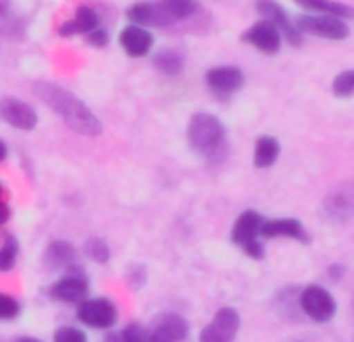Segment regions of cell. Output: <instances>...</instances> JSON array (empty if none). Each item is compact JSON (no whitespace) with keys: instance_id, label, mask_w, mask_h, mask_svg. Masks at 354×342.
<instances>
[{"instance_id":"obj_9","label":"cell","mask_w":354,"mask_h":342,"mask_svg":"<svg viewBox=\"0 0 354 342\" xmlns=\"http://www.w3.org/2000/svg\"><path fill=\"white\" fill-rule=\"evenodd\" d=\"M241 39H243L245 44L253 46L255 50H259V52H263V54H270V56H272V54H278L280 48H282V33H280V29H278L272 21H268V19H259V21H255L253 25H249V27L243 31Z\"/></svg>"},{"instance_id":"obj_27","label":"cell","mask_w":354,"mask_h":342,"mask_svg":"<svg viewBox=\"0 0 354 342\" xmlns=\"http://www.w3.org/2000/svg\"><path fill=\"white\" fill-rule=\"evenodd\" d=\"M120 342H153L149 328L141 326V324H129L122 332H120Z\"/></svg>"},{"instance_id":"obj_15","label":"cell","mask_w":354,"mask_h":342,"mask_svg":"<svg viewBox=\"0 0 354 342\" xmlns=\"http://www.w3.org/2000/svg\"><path fill=\"white\" fill-rule=\"evenodd\" d=\"M87 291H89L87 280L79 276L77 272L68 270L66 276H62L58 282L50 287V297L62 303H83Z\"/></svg>"},{"instance_id":"obj_12","label":"cell","mask_w":354,"mask_h":342,"mask_svg":"<svg viewBox=\"0 0 354 342\" xmlns=\"http://www.w3.org/2000/svg\"><path fill=\"white\" fill-rule=\"evenodd\" d=\"M0 118L19 131H31L37 125V112L27 102L10 96L0 98Z\"/></svg>"},{"instance_id":"obj_34","label":"cell","mask_w":354,"mask_h":342,"mask_svg":"<svg viewBox=\"0 0 354 342\" xmlns=\"http://www.w3.org/2000/svg\"><path fill=\"white\" fill-rule=\"evenodd\" d=\"M8 17V0H0V21Z\"/></svg>"},{"instance_id":"obj_35","label":"cell","mask_w":354,"mask_h":342,"mask_svg":"<svg viewBox=\"0 0 354 342\" xmlns=\"http://www.w3.org/2000/svg\"><path fill=\"white\" fill-rule=\"evenodd\" d=\"M6 156H8V147H6V143L0 139V162H4V160H6Z\"/></svg>"},{"instance_id":"obj_21","label":"cell","mask_w":354,"mask_h":342,"mask_svg":"<svg viewBox=\"0 0 354 342\" xmlns=\"http://www.w3.org/2000/svg\"><path fill=\"white\" fill-rule=\"evenodd\" d=\"M326 212L334 222H346L354 216V197L348 193L336 191L326 199Z\"/></svg>"},{"instance_id":"obj_37","label":"cell","mask_w":354,"mask_h":342,"mask_svg":"<svg viewBox=\"0 0 354 342\" xmlns=\"http://www.w3.org/2000/svg\"><path fill=\"white\" fill-rule=\"evenodd\" d=\"M4 193V187H2V183H0V195Z\"/></svg>"},{"instance_id":"obj_10","label":"cell","mask_w":354,"mask_h":342,"mask_svg":"<svg viewBox=\"0 0 354 342\" xmlns=\"http://www.w3.org/2000/svg\"><path fill=\"white\" fill-rule=\"evenodd\" d=\"M205 85L216 98H228L245 85V73L232 64H220L205 73Z\"/></svg>"},{"instance_id":"obj_3","label":"cell","mask_w":354,"mask_h":342,"mask_svg":"<svg viewBox=\"0 0 354 342\" xmlns=\"http://www.w3.org/2000/svg\"><path fill=\"white\" fill-rule=\"evenodd\" d=\"M263 216L255 210H245L232 224L230 239L236 247L243 249V253L255 262H261L266 258V245L261 239V226Z\"/></svg>"},{"instance_id":"obj_30","label":"cell","mask_w":354,"mask_h":342,"mask_svg":"<svg viewBox=\"0 0 354 342\" xmlns=\"http://www.w3.org/2000/svg\"><path fill=\"white\" fill-rule=\"evenodd\" d=\"M21 314V305L17 299L0 293V320H15Z\"/></svg>"},{"instance_id":"obj_32","label":"cell","mask_w":354,"mask_h":342,"mask_svg":"<svg viewBox=\"0 0 354 342\" xmlns=\"http://www.w3.org/2000/svg\"><path fill=\"white\" fill-rule=\"evenodd\" d=\"M344 274H346V266H344V264H332V266L328 268V276H330L332 280H342Z\"/></svg>"},{"instance_id":"obj_4","label":"cell","mask_w":354,"mask_h":342,"mask_svg":"<svg viewBox=\"0 0 354 342\" xmlns=\"http://www.w3.org/2000/svg\"><path fill=\"white\" fill-rule=\"evenodd\" d=\"M299 307H301V314L315 324L332 322L338 312L334 295L322 285H307L305 289H301Z\"/></svg>"},{"instance_id":"obj_6","label":"cell","mask_w":354,"mask_h":342,"mask_svg":"<svg viewBox=\"0 0 354 342\" xmlns=\"http://www.w3.org/2000/svg\"><path fill=\"white\" fill-rule=\"evenodd\" d=\"M77 318L81 324L95 328V330H108L116 324L118 320V309L116 305L106 299V297H97V299H87L83 303H79L77 307Z\"/></svg>"},{"instance_id":"obj_20","label":"cell","mask_w":354,"mask_h":342,"mask_svg":"<svg viewBox=\"0 0 354 342\" xmlns=\"http://www.w3.org/2000/svg\"><path fill=\"white\" fill-rule=\"evenodd\" d=\"M301 8L317 12V15H332L340 19H354V6L340 0H295Z\"/></svg>"},{"instance_id":"obj_8","label":"cell","mask_w":354,"mask_h":342,"mask_svg":"<svg viewBox=\"0 0 354 342\" xmlns=\"http://www.w3.org/2000/svg\"><path fill=\"white\" fill-rule=\"evenodd\" d=\"M255 10H257L263 19L272 21V23L280 29L282 37H284L290 46L299 48V46L303 44V33H301V29H299L297 23L288 17V12L284 10V6H282L280 2H276V0H255Z\"/></svg>"},{"instance_id":"obj_25","label":"cell","mask_w":354,"mask_h":342,"mask_svg":"<svg viewBox=\"0 0 354 342\" xmlns=\"http://www.w3.org/2000/svg\"><path fill=\"white\" fill-rule=\"evenodd\" d=\"M332 91L338 98H351L354 96V69L342 71L332 81Z\"/></svg>"},{"instance_id":"obj_18","label":"cell","mask_w":354,"mask_h":342,"mask_svg":"<svg viewBox=\"0 0 354 342\" xmlns=\"http://www.w3.org/2000/svg\"><path fill=\"white\" fill-rule=\"evenodd\" d=\"M100 27V15L95 8L87 6V4H81L77 10H75V17L66 23L60 25V35H77V33H91L93 29Z\"/></svg>"},{"instance_id":"obj_13","label":"cell","mask_w":354,"mask_h":342,"mask_svg":"<svg viewBox=\"0 0 354 342\" xmlns=\"http://www.w3.org/2000/svg\"><path fill=\"white\" fill-rule=\"evenodd\" d=\"M189 322L178 314H164L149 326L153 342H185L189 339Z\"/></svg>"},{"instance_id":"obj_29","label":"cell","mask_w":354,"mask_h":342,"mask_svg":"<svg viewBox=\"0 0 354 342\" xmlns=\"http://www.w3.org/2000/svg\"><path fill=\"white\" fill-rule=\"evenodd\" d=\"M127 280H129V287H131L133 291H141V289L145 287V282H147V270H145V266L133 264V266L129 268Z\"/></svg>"},{"instance_id":"obj_7","label":"cell","mask_w":354,"mask_h":342,"mask_svg":"<svg viewBox=\"0 0 354 342\" xmlns=\"http://www.w3.org/2000/svg\"><path fill=\"white\" fill-rule=\"evenodd\" d=\"M241 330V316L234 307H222L199 332V342H234Z\"/></svg>"},{"instance_id":"obj_19","label":"cell","mask_w":354,"mask_h":342,"mask_svg":"<svg viewBox=\"0 0 354 342\" xmlns=\"http://www.w3.org/2000/svg\"><path fill=\"white\" fill-rule=\"evenodd\" d=\"M280 141L274 135H261L255 141V150H253V164L257 168H272L278 158H280Z\"/></svg>"},{"instance_id":"obj_11","label":"cell","mask_w":354,"mask_h":342,"mask_svg":"<svg viewBox=\"0 0 354 342\" xmlns=\"http://www.w3.org/2000/svg\"><path fill=\"white\" fill-rule=\"evenodd\" d=\"M127 17L133 25L139 27H170L174 25L162 4V0H143L127 8Z\"/></svg>"},{"instance_id":"obj_24","label":"cell","mask_w":354,"mask_h":342,"mask_svg":"<svg viewBox=\"0 0 354 342\" xmlns=\"http://www.w3.org/2000/svg\"><path fill=\"white\" fill-rule=\"evenodd\" d=\"M83 253H85V258H89L95 264H106L110 260V247H108V243L104 239H95V237L87 239L83 243Z\"/></svg>"},{"instance_id":"obj_14","label":"cell","mask_w":354,"mask_h":342,"mask_svg":"<svg viewBox=\"0 0 354 342\" xmlns=\"http://www.w3.org/2000/svg\"><path fill=\"white\" fill-rule=\"evenodd\" d=\"M261 239H292L299 243H309V233L305 231V224L299 218H274L263 220Z\"/></svg>"},{"instance_id":"obj_36","label":"cell","mask_w":354,"mask_h":342,"mask_svg":"<svg viewBox=\"0 0 354 342\" xmlns=\"http://www.w3.org/2000/svg\"><path fill=\"white\" fill-rule=\"evenodd\" d=\"M17 342H41V341H37V339H19Z\"/></svg>"},{"instance_id":"obj_26","label":"cell","mask_w":354,"mask_h":342,"mask_svg":"<svg viewBox=\"0 0 354 342\" xmlns=\"http://www.w3.org/2000/svg\"><path fill=\"white\" fill-rule=\"evenodd\" d=\"M19 245L15 237H6L4 245L0 247V272H10L17 264Z\"/></svg>"},{"instance_id":"obj_16","label":"cell","mask_w":354,"mask_h":342,"mask_svg":"<svg viewBox=\"0 0 354 342\" xmlns=\"http://www.w3.org/2000/svg\"><path fill=\"white\" fill-rule=\"evenodd\" d=\"M118 42L122 46V50L133 56V58H139V56H145L151 46H153V35L151 31H147L145 27H139V25H127L122 27L120 35H118Z\"/></svg>"},{"instance_id":"obj_31","label":"cell","mask_w":354,"mask_h":342,"mask_svg":"<svg viewBox=\"0 0 354 342\" xmlns=\"http://www.w3.org/2000/svg\"><path fill=\"white\" fill-rule=\"evenodd\" d=\"M87 42L91 46H95V48H106L108 42H110V35H108V31L104 27H97L91 33H87Z\"/></svg>"},{"instance_id":"obj_17","label":"cell","mask_w":354,"mask_h":342,"mask_svg":"<svg viewBox=\"0 0 354 342\" xmlns=\"http://www.w3.org/2000/svg\"><path fill=\"white\" fill-rule=\"evenodd\" d=\"M77 260V251L68 241H52L44 249V268L50 272H68Z\"/></svg>"},{"instance_id":"obj_1","label":"cell","mask_w":354,"mask_h":342,"mask_svg":"<svg viewBox=\"0 0 354 342\" xmlns=\"http://www.w3.org/2000/svg\"><path fill=\"white\" fill-rule=\"evenodd\" d=\"M33 89H35L37 98L44 104H48L73 131H77L81 135H89V137L102 133L100 118L73 91H68V89L56 85V83H48V81L35 83Z\"/></svg>"},{"instance_id":"obj_5","label":"cell","mask_w":354,"mask_h":342,"mask_svg":"<svg viewBox=\"0 0 354 342\" xmlns=\"http://www.w3.org/2000/svg\"><path fill=\"white\" fill-rule=\"evenodd\" d=\"M297 27L305 35H315L322 39L340 42L351 35V27L344 19L332 17V15H301L297 17Z\"/></svg>"},{"instance_id":"obj_23","label":"cell","mask_w":354,"mask_h":342,"mask_svg":"<svg viewBox=\"0 0 354 342\" xmlns=\"http://www.w3.org/2000/svg\"><path fill=\"white\" fill-rule=\"evenodd\" d=\"M162 4H164L168 17L172 19V23H178V21L193 17L199 8L197 0H162Z\"/></svg>"},{"instance_id":"obj_2","label":"cell","mask_w":354,"mask_h":342,"mask_svg":"<svg viewBox=\"0 0 354 342\" xmlns=\"http://www.w3.org/2000/svg\"><path fill=\"white\" fill-rule=\"evenodd\" d=\"M191 150L207 162H222L228 156V135L224 123L212 112H195L187 127Z\"/></svg>"},{"instance_id":"obj_22","label":"cell","mask_w":354,"mask_h":342,"mask_svg":"<svg viewBox=\"0 0 354 342\" xmlns=\"http://www.w3.org/2000/svg\"><path fill=\"white\" fill-rule=\"evenodd\" d=\"M153 64H156V69H158L160 73H164V75H168V77H176V75H180L183 69H185V58H183L176 50L164 48V50H160V52L153 56Z\"/></svg>"},{"instance_id":"obj_28","label":"cell","mask_w":354,"mask_h":342,"mask_svg":"<svg viewBox=\"0 0 354 342\" xmlns=\"http://www.w3.org/2000/svg\"><path fill=\"white\" fill-rule=\"evenodd\" d=\"M52 342H87V336L83 330H79L75 326H62L54 332Z\"/></svg>"},{"instance_id":"obj_33","label":"cell","mask_w":354,"mask_h":342,"mask_svg":"<svg viewBox=\"0 0 354 342\" xmlns=\"http://www.w3.org/2000/svg\"><path fill=\"white\" fill-rule=\"evenodd\" d=\"M8 220H10V208L6 201H0V226L6 224Z\"/></svg>"},{"instance_id":"obj_38","label":"cell","mask_w":354,"mask_h":342,"mask_svg":"<svg viewBox=\"0 0 354 342\" xmlns=\"http://www.w3.org/2000/svg\"><path fill=\"white\" fill-rule=\"evenodd\" d=\"M297 342H301V341H297Z\"/></svg>"}]
</instances>
